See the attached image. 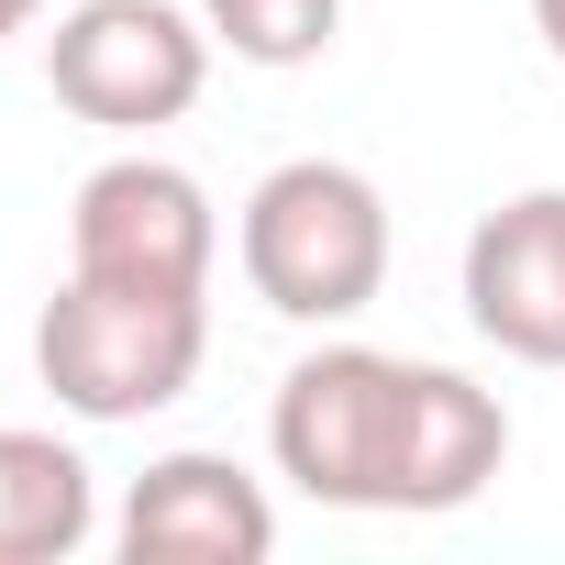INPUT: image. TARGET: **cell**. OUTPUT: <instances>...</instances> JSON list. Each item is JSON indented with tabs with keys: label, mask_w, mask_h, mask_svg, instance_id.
Returning a JSON list of instances; mask_svg holds the SVG:
<instances>
[{
	"label": "cell",
	"mask_w": 565,
	"mask_h": 565,
	"mask_svg": "<svg viewBox=\"0 0 565 565\" xmlns=\"http://www.w3.org/2000/svg\"><path fill=\"white\" fill-rule=\"evenodd\" d=\"M266 455L322 510H466L510 466V411L455 366L322 344L277 377Z\"/></svg>",
	"instance_id": "cell-1"
},
{
	"label": "cell",
	"mask_w": 565,
	"mask_h": 565,
	"mask_svg": "<svg viewBox=\"0 0 565 565\" xmlns=\"http://www.w3.org/2000/svg\"><path fill=\"white\" fill-rule=\"evenodd\" d=\"M233 255H244V289L277 322H355L388 289V200H377L366 167L289 156V167L255 178Z\"/></svg>",
	"instance_id": "cell-2"
},
{
	"label": "cell",
	"mask_w": 565,
	"mask_h": 565,
	"mask_svg": "<svg viewBox=\"0 0 565 565\" xmlns=\"http://www.w3.org/2000/svg\"><path fill=\"white\" fill-rule=\"evenodd\" d=\"M200 355H211L200 289H122V277L67 266V289L34 322V366L78 422H145V411L189 399Z\"/></svg>",
	"instance_id": "cell-3"
},
{
	"label": "cell",
	"mask_w": 565,
	"mask_h": 565,
	"mask_svg": "<svg viewBox=\"0 0 565 565\" xmlns=\"http://www.w3.org/2000/svg\"><path fill=\"white\" fill-rule=\"evenodd\" d=\"M200 78H211V23H189L178 0H78L45 34V89L100 134L178 122Z\"/></svg>",
	"instance_id": "cell-4"
},
{
	"label": "cell",
	"mask_w": 565,
	"mask_h": 565,
	"mask_svg": "<svg viewBox=\"0 0 565 565\" xmlns=\"http://www.w3.org/2000/svg\"><path fill=\"white\" fill-rule=\"evenodd\" d=\"M211 189L167 156H111L78 178L67 200V266L78 277H122V289H211Z\"/></svg>",
	"instance_id": "cell-5"
},
{
	"label": "cell",
	"mask_w": 565,
	"mask_h": 565,
	"mask_svg": "<svg viewBox=\"0 0 565 565\" xmlns=\"http://www.w3.org/2000/svg\"><path fill=\"white\" fill-rule=\"evenodd\" d=\"M466 322L521 366H565V189H521L466 233Z\"/></svg>",
	"instance_id": "cell-6"
},
{
	"label": "cell",
	"mask_w": 565,
	"mask_h": 565,
	"mask_svg": "<svg viewBox=\"0 0 565 565\" xmlns=\"http://www.w3.org/2000/svg\"><path fill=\"white\" fill-rule=\"evenodd\" d=\"M122 554L134 565H266L277 499L233 455H156L122 499Z\"/></svg>",
	"instance_id": "cell-7"
},
{
	"label": "cell",
	"mask_w": 565,
	"mask_h": 565,
	"mask_svg": "<svg viewBox=\"0 0 565 565\" xmlns=\"http://www.w3.org/2000/svg\"><path fill=\"white\" fill-rule=\"evenodd\" d=\"M100 532V488L78 444L56 433H0V565H56Z\"/></svg>",
	"instance_id": "cell-8"
},
{
	"label": "cell",
	"mask_w": 565,
	"mask_h": 565,
	"mask_svg": "<svg viewBox=\"0 0 565 565\" xmlns=\"http://www.w3.org/2000/svg\"><path fill=\"white\" fill-rule=\"evenodd\" d=\"M200 23L244 67H322L344 34V0H200Z\"/></svg>",
	"instance_id": "cell-9"
},
{
	"label": "cell",
	"mask_w": 565,
	"mask_h": 565,
	"mask_svg": "<svg viewBox=\"0 0 565 565\" xmlns=\"http://www.w3.org/2000/svg\"><path fill=\"white\" fill-rule=\"evenodd\" d=\"M532 34H543V56L565 67V0H532Z\"/></svg>",
	"instance_id": "cell-10"
},
{
	"label": "cell",
	"mask_w": 565,
	"mask_h": 565,
	"mask_svg": "<svg viewBox=\"0 0 565 565\" xmlns=\"http://www.w3.org/2000/svg\"><path fill=\"white\" fill-rule=\"evenodd\" d=\"M34 12H45V0H0V45H12V34H23Z\"/></svg>",
	"instance_id": "cell-11"
}]
</instances>
